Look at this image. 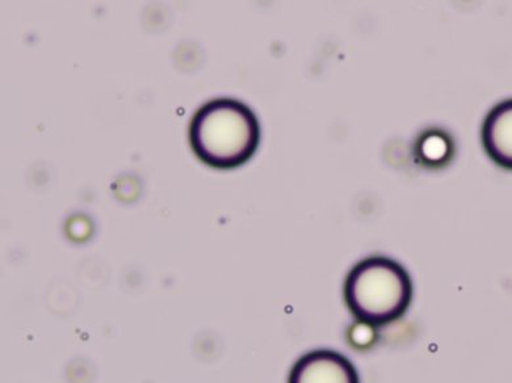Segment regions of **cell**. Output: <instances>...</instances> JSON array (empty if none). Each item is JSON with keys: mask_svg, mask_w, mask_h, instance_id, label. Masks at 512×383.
<instances>
[{"mask_svg": "<svg viewBox=\"0 0 512 383\" xmlns=\"http://www.w3.org/2000/svg\"><path fill=\"white\" fill-rule=\"evenodd\" d=\"M481 137L491 161L512 171V99L491 109L482 125Z\"/></svg>", "mask_w": 512, "mask_h": 383, "instance_id": "cell-4", "label": "cell"}, {"mask_svg": "<svg viewBox=\"0 0 512 383\" xmlns=\"http://www.w3.org/2000/svg\"><path fill=\"white\" fill-rule=\"evenodd\" d=\"M413 281L400 263L384 256L364 259L344 283V301L356 321L384 327L400 321L413 301Z\"/></svg>", "mask_w": 512, "mask_h": 383, "instance_id": "cell-2", "label": "cell"}, {"mask_svg": "<svg viewBox=\"0 0 512 383\" xmlns=\"http://www.w3.org/2000/svg\"><path fill=\"white\" fill-rule=\"evenodd\" d=\"M418 154L430 166L447 164L452 158L453 143L447 133L431 130L423 134L421 142L418 143Z\"/></svg>", "mask_w": 512, "mask_h": 383, "instance_id": "cell-5", "label": "cell"}, {"mask_svg": "<svg viewBox=\"0 0 512 383\" xmlns=\"http://www.w3.org/2000/svg\"><path fill=\"white\" fill-rule=\"evenodd\" d=\"M188 138L200 162L217 170H232L249 162L258 150L259 121L242 101L214 99L197 109Z\"/></svg>", "mask_w": 512, "mask_h": 383, "instance_id": "cell-1", "label": "cell"}, {"mask_svg": "<svg viewBox=\"0 0 512 383\" xmlns=\"http://www.w3.org/2000/svg\"><path fill=\"white\" fill-rule=\"evenodd\" d=\"M288 383H360V378L346 356L318 349L306 353L293 365Z\"/></svg>", "mask_w": 512, "mask_h": 383, "instance_id": "cell-3", "label": "cell"}]
</instances>
